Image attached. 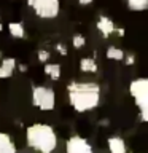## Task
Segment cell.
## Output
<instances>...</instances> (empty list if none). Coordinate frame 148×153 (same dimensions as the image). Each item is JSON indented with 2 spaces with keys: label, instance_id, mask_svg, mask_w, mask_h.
I'll return each mask as SVG.
<instances>
[{
  "label": "cell",
  "instance_id": "cell-1",
  "mask_svg": "<svg viewBox=\"0 0 148 153\" xmlns=\"http://www.w3.org/2000/svg\"><path fill=\"white\" fill-rule=\"evenodd\" d=\"M67 96L75 112L86 113L99 107L102 89L94 81H72L67 85Z\"/></svg>",
  "mask_w": 148,
  "mask_h": 153
},
{
  "label": "cell",
  "instance_id": "cell-2",
  "mask_svg": "<svg viewBox=\"0 0 148 153\" xmlns=\"http://www.w3.org/2000/svg\"><path fill=\"white\" fill-rule=\"evenodd\" d=\"M26 142L37 153H53L57 148V134L51 124L33 123L26 129Z\"/></svg>",
  "mask_w": 148,
  "mask_h": 153
},
{
  "label": "cell",
  "instance_id": "cell-3",
  "mask_svg": "<svg viewBox=\"0 0 148 153\" xmlns=\"http://www.w3.org/2000/svg\"><path fill=\"white\" fill-rule=\"evenodd\" d=\"M129 94L138 108V118L142 123H148V78L140 76L129 83Z\"/></svg>",
  "mask_w": 148,
  "mask_h": 153
},
{
  "label": "cell",
  "instance_id": "cell-4",
  "mask_svg": "<svg viewBox=\"0 0 148 153\" xmlns=\"http://www.w3.org/2000/svg\"><path fill=\"white\" fill-rule=\"evenodd\" d=\"M32 104L43 112H51L56 107V93L50 86H33Z\"/></svg>",
  "mask_w": 148,
  "mask_h": 153
},
{
  "label": "cell",
  "instance_id": "cell-5",
  "mask_svg": "<svg viewBox=\"0 0 148 153\" xmlns=\"http://www.w3.org/2000/svg\"><path fill=\"white\" fill-rule=\"evenodd\" d=\"M27 3L41 19H54L59 16L61 0H27Z\"/></svg>",
  "mask_w": 148,
  "mask_h": 153
},
{
  "label": "cell",
  "instance_id": "cell-6",
  "mask_svg": "<svg viewBox=\"0 0 148 153\" xmlns=\"http://www.w3.org/2000/svg\"><path fill=\"white\" fill-rule=\"evenodd\" d=\"M65 153H94V148L88 142V139L75 134L65 142Z\"/></svg>",
  "mask_w": 148,
  "mask_h": 153
},
{
  "label": "cell",
  "instance_id": "cell-7",
  "mask_svg": "<svg viewBox=\"0 0 148 153\" xmlns=\"http://www.w3.org/2000/svg\"><path fill=\"white\" fill-rule=\"evenodd\" d=\"M95 27H97V30L100 32V35L104 38H108L110 35H113L115 30H116V26H115V22L110 19L108 16H99L97 22H95Z\"/></svg>",
  "mask_w": 148,
  "mask_h": 153
},
{
  "label": "cell",
  "instance_id": "cell-8",
  "mask_svg": "<svg viewBox=\"0 0 148 153\" xmlns=\"http://www.w3.org/2000/svg\"><path fill=\"white\" fill-rule=\"evenodd\" d=\"M107 147H108V152L110 153H129L124 139L119 137V136L108 137L107 139Z\"/></svg>",
  "mask_w": 148,
  "mask_h": 153
},
{
  "label": "cell",
  "instance_id": "cell-9",
  "mask_svg": "<svg viewBox=\"0 0 148 153\" xmlns=\"http://www.w3.org/2000/svg\"><path fill=\"white\" fill-rule=\"evenodd\" d=\"M14 69H16V61L13 57H5L2 59V64H0V80H7L13 75Z\"/></svg>",
  "mask_w": 148,
  "mask_h": 153
},
{
  "label": "cell",
  "instance_id": "cell-10",
  "mask_svg": "<svg viewBox=\"0 0 148 153\" xmlns=\"http://www.w3.org/2000/svg\"><path fill=\"white\" fill-rule=\"evenodd\" d=\"M0 153H18L13 139L7 132H0Z\"/></svg>",
  "mask_w": 148,
  "mask_h": 153
},
{
  "label": "cell",
  "instance_id": "cell-11",
  "mask_svg": "<svg viewBox=\"0 0 148 153\" xmlns=\"http://www.w3.org/2000/svg\"><path fill=\"white\" fill-rule=\"evenodd\" d=\"M80 70L84 72V74H95L97 72V62H95L94 57H81Z\"/></svg>",
  "mask_w": 148,
  "mask_h": 153
},
{
  "label": "cell",
  "instance_id": "cell-12",
  "mask_svg": "<svg viewBox=\"0 0 148 153\" xmlns=\"http://www.w3.org/2000/svg\"><path fill=\"white\" fill-rule=\"evenodd\" d=\"M105 56H107V59H110V61H124L126 53L118 46H108L107 51H105Z\"/></svg>",
  "mask_w": 148,
  "mask_h": 153
},
{
  "label": "cell",
  "instance_id": "cell-13",
  "mask_svg": "<svg viewBox=\"0 0 148 153\" xmlns=\"http://www.w3.org/2000/svg\"><path fill=\"white\" fill-rule=\"evenodd\" d=\"M45 74L50 76L51 80L57 81L62 75V69L59 64H45Z\"/></svg>",
  "mask_w": 148,
  "mask_h": 153
},
{
  "label": "cell",
  "instance_id": "cell-14",
  "mask_svg": "<svg viewBox=\"0 0 148 153\" xmlns=\"http://www.w3.org/2000/svg\"><path fill=\"white\" fill-rule=\"evenodd\" d=\"M8 30L14 38H24L26 37V29H24L22 22H10L8 24Z\"/></svg>",
  "mask_w": 148,
  "mask_h": 153
},
{
  "label": "cell",
  "instance_id": "cell-15",
  "mask_svg": "<svg viewBox=\"0 0 148 153\" xmlns=\"http://www.w3.org/2000/svg\"><path fill=\"white\" fill-rule=\"evenodd\" d=\"M126 5L131 11H147L148 10V0H126Z\"/></svg>",
  "mask_w": 148,
  "mask_h": 153
},
{
  "label": "cell",
  "instance_id": "cell-16",
  "mask_svg": "<svg viewBox=\"0 0 148 153\" xmlns=\"http://www.w3.org/2000/svg\"><path fill=\"white\" fill-rule=\"evenodd\" d=\"M72 45H73V48H76V50L83 48V46L86 45V38H84V35H81V33H75V35L72 37Z\"/></svg>",
  "mask_w": 148,
  "mask_h": 153
},
{
  "label": "cell",
  "instance_id": "cell-17",
  "mask_svg": "<svg viewBox=\"0 0 148 153\" xmlns=\"http://www.w3.org/2000/svg\"><path fill=\"white\" fill-rule=\"evenodd\" d=\"M48 59H50V53H48L46 50L38 51V61L40 62H48Z\"/></svg>",
  "mask_w": 148,
  "mask_h": 153
},
{
  "label": "cell",
  "instance_id": "cell-18",
  "mask_svg": "<svg viewBox=\"0 0 148 153\" xmlns=\"http://www.w3.org/2000/svg\"><path fill=\"white\" fill-rule=\"evenodd\" d=\"M124 64H126L127 67L134 65V64H135V56H134V54H126V56H124Z\"/></svg>",
  "mask_w": 148,
  "mask_h": 153
},
{
  "label": "cell",
  "instance_id": "cell-19",
  "mask_svg": "<svg viewBox=\"0 0 148 153\" xmlns=\"http://www.w3.org/2000/svg\"><path fill=\"white\" fill-rule=\"evenodd\" d=\"M56 50H57V53H59V54H62V56L67 54V48H65L64 45H61V43H57V45H56Z\"/></svg>",
  "mask_w": 148,
  "mask_h": 153
},
{
  "label": "cell",
  "instance_id": "cell-20",
  "mask_svg": "<svg viewBox=\"0 0 148 153\" xmlns=\"http://www.w3.org/2000/svg\"><path fill=\"white\" fill-rule=\"evenodd\" d=\"M92 2H94V0H78V3L83 5V7H86V5H91Z\"/></svg>",
  "mask_w": 148,
  "mask_h": 153
},
{
  "label": "cell",
  "instance_id": "cell-21",
  "mask_svg": "<svg viewBox=\"0 0 148 153\" xmlns=\"http://www.w3.org/2000/svg\"><path fill=\"white\" fill-rule=\"evenodd\" d=\"M115 32H116L119 37H124V35H126V30H124V29H118V27H116V30H115Z\"/></svg>",
  "mask_w": 148,
  "mask_h": 153
},
{
  "label": "cell",
  "instance_id": "cell-22",
  "mask_svg": "<svg viewBox=\"0 0 148 153\" xmlns=\"http://www.w3.org/2000/svg\"><path fill=\"white\" fill-rule=\"evenodd\" d=\"M2 29H3V26H2V24H0V30H2Z\"/></svg>",
  "mask_w": 148,
  "mask_h": 153
},
{
  "label": "cell",
  "instance_id": "cell-23",
  "mask_svg": "<svg viewBox=\"0 0 148 153\" xmlns=\"http://www.w3.org/2000/svg\"><path fill=\"white\" fill-rule=\"evenodd\" d=\"M129 153H135V152H129Z\"/></svg>",
  "mask_w": 148,
  "mask_h": 153
},
{
  "label": "cell",
  "instance_id": "cell-24",
  "mask_svg": "<svg viewBox=\"0 0 148 153\" xmlns=\"http://www.w3.org/2000/svg\"><path fill=\"white\" fill-rule=\"evenodd\" d=\"M0 56H2V53H0Z\"/></svg>",
  "mask_w": 148,
  "mask_h": 153
}]
</instances>
